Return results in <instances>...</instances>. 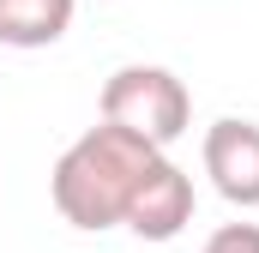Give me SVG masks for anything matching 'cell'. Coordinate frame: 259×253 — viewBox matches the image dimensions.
Here are the masks:
<instances>
[{"instance_id":"obj_1","label":"cell","mask_w":259,"mask_h":253,"mask_svg":"<svg viewBox=\"0 0 259 253\" xmlns=\"http://www.w3.org/2000/svg\"><path fill=\"white\" fill-rule=\"evenodd\" d=\"M157 157H163L157 145H145V139L121 133V126L97 121L91 133H78L61 151V163H55V175H49L55 211H61L72 229H91V235L127 223V205H133V193L151 175Z\"/></svg>"},{"instance_id":"obj_3","label":"cell","mask_w":259,"mask_h":253,"mask_svg":"<svg viewBox=\"0 0 259 253\" xmlns=\"http://www.w3.org/2000/svg\"><path fill=\"white\" fill-rule=\"evenodd\" d=\"M205 175L229 205L259 211V121L223 115L205 126Z\"/></svg>"},{"instance_id":"obj_6","label":"cell","mask_w":259,"mask_h":253,"mask_svg":"<svg viewBox=\"0 0 259 253\" xmlns=\"http://www.w3.org/2000/svg\"><path fill=\"white\" fill-rule=\"evenodd\" d=\"M205 253H259V223H223L205 241Z\"/></svg>"},{"instance_id":"obj_2","label":"cell","mask_w":259,"mask_h":253,"mask_svg":"<svg viewBox=\"0 0 259 253\" xmlns=\"http://www.w3.org/2000/svg\"><path fill=\"white\" fill-rule=\"evenodd\" d=\"M103 121L133 133V139H145V145H175L187 121H193V97H187V85L169 72V66H115L109 72V85H103Z\"/></svg>"},{"instance_id":"obj_4","label":"cell","mask_w":259,"mask_h":253,"mask_svg":"<svg viewBox=\"0 0 259 253\" xmlns=\"http://www.w3.org/2000/svg\"><path fill=\"white\" fill-rule=\"evenodd\" d=\"M187 223H193V175L181 163L157 157L151 175L133 193V205H127V229L139 241H175Z\"/></svg>"},{"instance_id":"obj_5","label":"cell","mask_w":259,"mask_h":253,"mask_svg":"<svg viewBox=\"0 0 259 253\" xmlns=\"http://www.w3.org/2000/svg\"><path fill=\"white\" fill-rule=\"evenodd\" d=\"M78 0H0V43L6 49H49L72 30Z\"/></svg>"}]
</instances>
